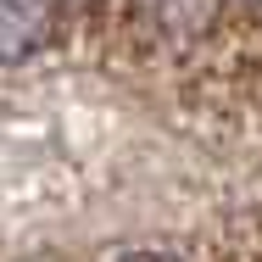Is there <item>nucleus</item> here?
<instances>
[{
  "instance_id": "obj_2",
  "label": "nucleus",
  "mask_w": 262,
  "mask_h": 262,
  "mask_svg": "<svg viewBox=\"0 0 262 262\" xmlns=\"http://www.w3.org/2000/svg\"><path fill=\"white\" fill-rule=\"evenodd\" d=\"M123 262H173V257H123Z\"/></svg>"
},
{
  "instance_id": "obj_1",
  "label": "nucleus",
  "mask_w": 262,
  "mask_h": 262,
  "mask_svg": "<svg viewBox=\"0 0 262 262\" xmlns=\"http://www.w3.org/2000/svg\"><path fill=\"white\" fill-rule=\"evenodd\" d=\"M51 34L45 0H0V61H28Z\"/></svg>"
}]
</instances>
